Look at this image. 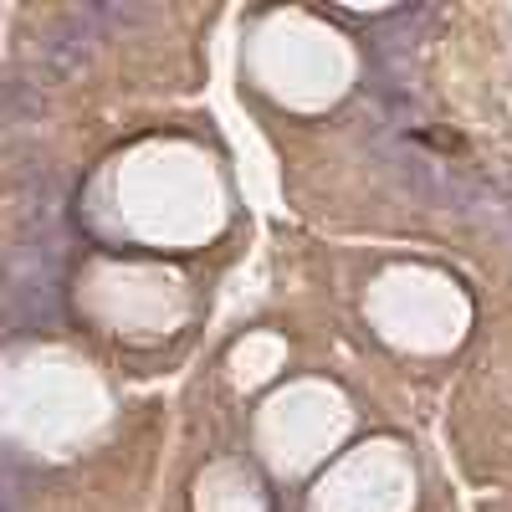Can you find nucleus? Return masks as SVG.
<instances>
[{
    "instance_id": "1",
    "label": "nucleus",
    "mask_w": 512,
    "mask_h": 512,
    "mask_svg": "<svg viewBox=\"0 0 512 512\" xmlns=\"http://www.w3.org/2000/svg\"><path fill=\"white\" fill-rule=\"evenodd\" d=\"M0 512H21V502H16V492L0 482Z\"/></svg>"
}]
</instances>
